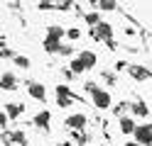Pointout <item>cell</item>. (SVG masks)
Segmentation results:
<instances>
[{"label":"cell","mask_w":152,"mask_h":146,"mask_svg":"<svg viewBox=\"0 0 152 146\" xmlns=\"http://www.w3.org/2000/svg\"><path fill=\"white\" fill-rule=\"evenodd\" d=\"M135 136H137V144L150 146V144H152V124H142V127H137Z\"/></svg>","instance_id":"7a4b0ae2"},{"label":"cell","mask_w":152,"mask_h":146,"mask_svg":"<svg viewBox=\"0 0 152 146\" xmlns=\"http://www.w3.org/2000/svg\"><path fill=\"white\" fill-rule=\"evenodd\" d=\"M0 85H3V90H15V88H17V78H15L12 73H3Z\"/></svg>","instance_id":"8992f818"},{"label":"cell","mask_w":152,"mask_h":146,"mask_svg":"<svg viewBox=\"0 0 152 146\" xmlns=\"http://www.w3.org/2000/svg\"><path fill=\"white\" fill-rule=\"evenodd\" d=\"M61 54H64V56H71L74 49H71V46H61Z\"/></svg>","instance_id":"cb8c5ba5"},{"label":"cell","mask_w":152,"mask_h":146,"mask_svg":"<svg viewBox=\"0 0 152 146\" xmlns=\"http://www.w3.org/2000/svg\"><path fill=\"white\" fill-rule=\"evenodd\" d=\"M56 100H74V95L66 85H56Z\"/></svg>","instance_id":"4fadbf2b"},{"label":"cell","mask_w":152,"mask_h":146,"mask_svg":"<svg viewBox=\"0 0 152 146\" xmlns=\"http://www.w3.org/2000/svg\"><path fill=\"white\" fill-rule=\"evenodd\" d=\"M79 37H81L79 29H69V39H79Z\"/></svg>","instance_id":"ffe728a7"},{"label":"cell","mask_w":152,"mask_h":146,"mask_svg":"<svg viewBox=\"0 0 152 146\" xmlns=\"http://www.w3.org/2000/svg\"><path fill=\"white\" fill-rule=\"evenodd\" d=\"M76 58H79V61L83 63V68H91V66H96V54H91V51H81Z\"/></svg>","instance_id":"52a82bcc"},{"label":"cell","mask_w":152,"mask_h":146,"mask_svg":"<svg viewBox=\"0 0 152 146\" xmlns=\"http://www.w3.org/2000/svg\"><path fill=\"white\" fill-rule=\"evenodd\" d=\"M120 132H123V134H132V132H137V129H135V122H132L130 117H123V119H120Z\"/></svg>","instance_id":"8fae6325"},{"label":"cell","mask_w":152,"mask_h":146,"mask_svg":"<svg viewBox=\"0 0 152 146\" xmlns=\"http://www.w3.org/2000/svg\"><path fill=\"white\" fill-rule=\"evenodd\" d=\"M56 7H59V10H71V3H69V0H64V3H59Z\"/></svg>","instance_id":"44dd1931"},{"label":"cell","mask_w":152,"mask_h":146,"mask_svg":"<svg viewBox=\"0 0 152 146\" xmlns=\"http://www.w3.org/2000/svg\"><path fill=\"white\" fill-rule=\"evenodd\" d=\"M93 37L96 39H106V42H110V37H113V27L108 22H101L98 27H93Z\"/></svg>","instance_id":"3957f363"},{"label":"cell","mask_w":152,"mask_h":146,"mask_svg":"<svg viewBox=\"0 0 152 146\" xmlns=\"http://www.w3.org/2000/svg\"><path fill=\"white\" fill-rule=\"evenodd\" d=\"M15 63L20 68H27V66H30V58H27V56H15Z\"/></svg>","instance_id":"d6986e66"},{"label":"cell","mask_w":152,"mask_h":146,"mask_svg":"<svg viewBox=\"0 0 152 146\" xmlns=\"http://www.w3.org/2000/svg\"><path fill=\"white\" fill-rule=\"evenodd\" d=\"M22 110H25V105H20V102H7L5 105V114L7 117H20Z\"/></svg>","instance_id":"ba28073f"},{"label":"cell","mask_w":152,"mask_h":146,"mask_svg":"<svg viewBox=\"0 0 152 146\" xmlns=\"http://www.w3.org/2000/svg\"><path fill=\"white\" fill-rule=\"evenodd\" d=\"M74 139H76V141H79V144H83V141H86V136H83L81 132H76V134H74Z\"/></svg>","instance_id":"603a6c76"},{"label":"cell","mask_w":152,"mask_h":146,"mask_svg":"<svg viewBox=\"0 0 152 146\" xmlns=\"http://www.w3.org/2000/svg\"><path fill=\"white\" fill-rule=\"evenodd\" d=\"M150 146H152V144H150Z\"/></svg>","instance_id":"4316f807"},{"label":"cell","mask_w":152,"mask_h":146,"mask_svg":"<svg viewBox=\"0 0 152 146\" xmlns=\"http://www.w3.org/2000/svg\"><path fill=\"white\" fill-rule=\"evenodd\" d=\"M37 7H39V10H52V7H56V5H52V3H39Z\"/></svg>","instance_id":"7402d4cb"},{"label":"cell","mask_w":152,"mask_h":146,"mask_svg":"<svg viewBox=\"0 0 152 146\" xmlns=\"http://www.w3.org/2000/svg\"><path fill=\"white\" fill-rule=\"evenodd\" d=\"M49 112H47V110H42V112H37V117H34V124L37 127H42V129H47V127H49Z\"/></svg>","instance_id":"30bf717a"},{"label":"cell","mask_w":152,"mask_h":146,"mask_svg":"<svg viewBox=\"0 0 152 146\" xmlns=\"http://www.w3.org/2000/svg\"><path fill=\"white\" fill-rule=\"evenodd\" d=\"M61 34H64L61 27H49V34H47V39H44V51H49V54L61 51V46H59Z\"/></svg>","instance_id":"6da1fadb"},{"label":"cell","mask_w":152,"mask_h":146,"mask_svg":"<svg viewBox=\"0 0 152 146\" xmlns=\"http://www.w3.org/2000/svg\"><path fill=\"white\" fill-rule=\"evenodd\" d=\"M27 90H30L32 97H37V100H44V85H39V83H27Z\"/></svg>","instance_id":"9c48e42d"},{"label":"cell","mask_w":152,"mask_h":146,"mask_svg":"<svg viewBox=\"0 0 152 146\" xmlns=\"http://www.w3.org/2000/svg\"><path fill=\"white\" fill-rule=\"evenodd\" d=\"M12 141L20 144V146H25V144H27V136H25L22 132H15V134H12Z\"/></svg>","instance_id":"2e32d148"},{"label":"cell","mask_w":152,"mask_h":146,"mask_svg":"<svg viewBox=\"0 0 152 146\" xmlns=\"http://www.w3.org/2000/svg\"><path fill=\"white\" fill-rule=\"evenodd\" d=\"M98 146H103V144H98Z\"/></svg>","instance_id":"484cf974"},{"label":"cell","mask_w":152,"mask_h":146,"mask_svg":"<svg viewBox=\"0 0 152 146\" xmlns=\"http://www.w3.org/2000/svg\"><path fill=\"white\" fill-rule=\"evenodd\" d=\"M98 7H101V10H115L118 5L113 3V0H101V3H98Z\"/></svg>","instance_id":"e0dca14e"},{"label":"cell","mask_w":152,"mask_h":146,"mask_svg":"<svg viewBox=\"0 0 152 146\" xmlns=\"http://www.w3.org/2000/svg\"><path fill=\"white\" fill-rule=\"evenodd\" d=\"M130 76L137 81H145V78H150V71H145L142 66H130Z\"/></svg>","instance_id":"7c38bea8"},{"label":"cell","mask_w":152,"mask_h":146,"mask_svg":"<svg viewBox=\"0 0 152 146\" xmlns=\"http://www.w3.org/2000/svg\"><path fill=\"white\" fill-rule=\"evenodd\" d=\"M66 124H69L74 132H81V127L86 124V117H83V114H71L69 119H66Z\"/></svg>","instance_id":"5b68a950"},{"label":"cell","mask_w":152,"mask_h":146,"mask_svg":"<svg viewBox=\"0 0 152 146\" xmlns=\"http://www.w3.org/2000/svg\"><path fill=\"white\" fill-rule=\"evenodd\" d=\"M86 22H88V24H96V27H98V24H101V19H98V12H88V15H86Z\"/></svg>","instance_id":"ac0fdd59"},{"label":"cell","mask_w":152,"mask_h":146,"mask_svg":"<svg viewBox=\"0 0 152 146\" xmlns=\"http://www.w3.org/2000/svg\"><path fill=\"white\" fill-rule=\"evenodd\" d=\"M93 102H96L98 110H106V107L110 105V95H108L106 90H101V88H98V90L93 93Z\"/></svg>","instance_id":"277c9868"},{"label":"cell","mask_w":152,"mask_h":146,"mask_svg":"<svg viewBox=\"0 0 152 146\" xmlns=\"http://www.w3.org/2000/svg\"><path fill=\"white\" fill-rule=\"evenodd\" d=\"M132 112L140 114V117H147V107H145V102H135V105H132Z\"/></svg>","instance_id":"5bb4252c"},{"label":"cell","mask_w":152,"mask_h":146,"mask_svg":"<svg viewBox=\"0 0 152 146\" xmlns=\"http://www.w3.org/2000/svg\"><path fill=\"white\" fill-rule=\"evenodd\" d=\"M83 71H86L83 63L79 61V58H74V61H71V73H83Z\"/></svg>","instance_id":"9a60e30c"},{"label":"cell","mask_w":152,"mask_h":146,"mask_svg":"<svg viewBox=\"0 0 152 146\" xmlns=\"http://www.w3.org/2000/svg\"><path fill=\"white\" fill-rule=\"evenodd\" d=\"M125 146H137V144H135V141H130V144H125Z\"/></svg>","instance_id":"d4e9b609"}]
</instances>
